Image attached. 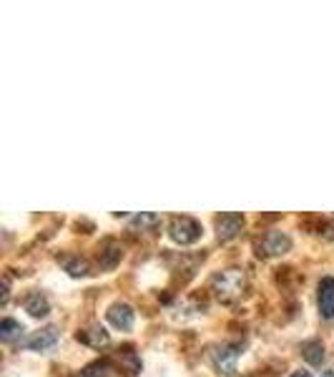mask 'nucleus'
Wrapping results in <instances>:
<instances>
[{
	"instance_id": "f257e3e1",
	"label": "nucleus",
	"mask_w": 334,
	"mask_h": 377,
	"mask_svg": "<svg viewBox=\"0 0 334 377\" xmlns=\"http://www.w3.org/2000/svg\"><path fill=\"white\" fill-rule=\"evenodd\" d=\"M211 292L216 294V300L231 305V302L241 300V294L247 292V277L241 269H224L211 279Z\"/></svg>"
},
{
	"instance_id": "f03ea898",
	"label": "nucleus",
	"mask_w": 334,
	"mask_h": 377,
	"mask_svg": "<svg viewBox=\"0 0 334 377\" xmlns=\"http://www.w3.org/2000/svg\"><path fill=\"white\" fill-rule=\"evenodd\" d=\"M169 237L176 244H194L201 237V224L191 217H174L169 224Z\"/></svg>"
},
{
	"instance_id": "7ed1b4c3",
	"label": "nucleus",
	"mask_w": 334,
	"mask_h": 377,
	"mask_svg": "<svg viewBox=\"0 0 334 377\" xmlns=\"http://www.w3.org/2000/svg\"><path fill=\"white\" fill-rule=\"evenodd\" d=\"M211 362H214L219 375L231 377L236 372V362H239V347L236 344H219L211 352Z\"/></svg>"
},
{
	"instance_id": "20e7f679",
	"label": "nucleus",
	"mask_w": 334,
	"mask_h": 377,
	"mask_svg": "<svg viewBox=\"0 0 334 377\" xmlns=\"http://www.w3.org/2000/svg\"><path fill=\"white\" fill-rule=\"evenodd\" d=\"M241 229H244V217L236 214V211H229V214H221L216 219V237L221 242H231L234 237H239Z\"/></svg>"
},
{
	"instance_id": "39448f33",
	"label": "nucleus",
	"mask_w": 334,
	"mask_h": 377,
	"mask_svg": "<svg viewBox=\"0 0 334 377\" xmlns=\"http://www.w3.org/2000/svg\"><path fill=\"white\" fill-rule=\"evenodd\" d=\"M289 249H291V239L282 232H269L262 239V244H259V254L264 257H279V254H286Z\"/></svg>"
},
{
	"instance_id": "423d86ee",
	"label": "nucleus",
	"mask_w": 334,
	"mask_h": 377,
	"mask_svg": "<svg viewBox=\"0 0 334 377\" xmlns=\"http://www.w3.org/2000/svg\"><path fill=\"white\" fill-rule=\"evenodd\" d=\"M106 317H108L111 325L118 327V330H131L133 327V310L126 305V302H116V305H111L108 312H106Z\"/></svg>"
},
{
	"instance_id": "0eeeda50",
	"label": "nucleus",
	"mask_w": 334,
	"mask_h": 377,
	"mask_svg": "<svg viewBox=\"0 0 334 377\" xmlns=\"http://www.w3.org/2000/svg\"><path fill=\"white\" fill-rule=\"evenodd\" d=\"M319 315L324 320H332L334 317V279L324 277L319 282Z\"/></svg>"
},
{
	"instance_id": "6e6552de",
	"label": "nucleus",
	"mask_w": 334,
	"mask_h": 377,
	"mask_svg": "<svg viewBox=\"0 0 334 377\" xmlns=\"http://www.w3.org/2000/svg\"><path fill=\"white\" fill-rule=\"evenodd\" d=\"M78 342L88 344V347H94V349H101V347H106V344L111 342V337H108V332L101 327V325H91L88 330L78 332Z\"/></svg>"
},
{
	"instance_id": "1a4fd4ad",
	"label": "nucleus",
	"mask_w": 334,
	"mask_h": 377,
	"mask_svg": "<svg viewBox=\"0 0 334 377\" xmlns=\"http://www.w3.org/2000/svg\"><path fill=\"white\" fill-rule=\"evenodd\" d=\"M116 365L121 367V372H126V375H138L141 372V360L138 355L133 352V347H123L116 352Z\"/></svg>"
},
{
	"instance_id": "9d476101",
	"label": "nucleus",
	"mask_w": 334,
	"mask_h": 377,
	"mask_svg": "<svg viewBox=\"0 0 334 377\" xmlns=\"http://www.w3.org/2000/svg\"><path fill=\"white\" fill-rule=\"evenodd\" d=\"M58 342V327H45L40 332H35L33 337L28 339V349H35V352H43V349H50Z\"/></svg>"
},
{
	"instance_id": "9b49d317",
	"label": "nucleus",
	"mask_w": 334,
	"mask_h": 377,
	"mask_svg": "<svg viewBox=\"0 0 334 377\" xmlns=\"http://www.w3.org/2000/svg\"><path fill=\"white\" fill-rule=\"evenodd\" d=\"M26 312H30L33 317H45L50 312L48 297L43 292H30L26 297Z\"/></svg>"
},
{
	"instance_id": "f8f14e48",
	"label": "nucleus",
	"mask_w": 334,
	"mask_h": 377,
	"mask_svg": "<svg viewBox=\"0 0 334 377\" xmlns=\"http://www.w3.org/2000/svg\"><path fill=\"white\" fill-rule=\"evenodd\" d=\"M118 259H121V247L116 244V242H106L104 247H101V252H99V261H101V266H106V269H111V266H116L118 264Z\"/></svg>"
},
{
	"instance_id": "ddd939ff",
	"label": "nucleus",
	"mask_w": 334,
	"mask_h": 377,
	"mask_svg": "<svg viewBox=\"0 0 334 377\" xmlns=\"http://www.w3.org/2000/svg\"><path fill=\"white\" fill-rule=\"evenodd\" d=\"M301 355L309 365H322L324 360V344L319 339H309V342L301 344Z\"/></svg>"
},
{
	"instance_id": "4468645a",
	"label": "nucleus",
	"mask_w": 334,
	"mask_h": 377,
	"mask_svg": "<svg viewBox=\"0 0 334 377\" xmlns=\"http://www.w3.org/2000/svg\"><path fill=\"white\" fill-rule=\"evenodd\" d=\"M23 332H26V327H23L18 320H11V317H6V320L0 322V337L6 339V342H13V339L23 337Z\"/></svg>"
},
{
	"instance_id": "2eb2a0df",
	"label": "nucleus",
	"mask_w": 334,
	"mask_h": 377,
	"mask_svg": "<svg viewBox=\"0 0 334 377\" xmlns=\"http://www.w3.org/2000/svg\"><path fill=\"white\" fill-rule=\"evenodd\" d=\"M63 266H66V272L71 277H86L88 274V261L81 259V257H63Z\"/></svg>"
},
{
	"instance_id": "dca6fc26",
	"label": "nucleus",
	"mask_w": 334,
	"mask_h": 377,
	"mask_svg": "<svg viewBox=\"0 0 334 377\" xmlns=\"http://www.w3.org/2000/svg\"><path fill=\"white\" fill-rule=\"evenodd\" d=\"M108 372H111V365L106 360H99V362H94V365H88V367H83L81 370V377H108Z\"/></svg>"
},
{
	"instance_id": "f3484780",
	"label": "nucleus",
	"mask_w": 334,
	"mask_h": 377,
	"mask_svg": "<svg viewBox=\"0 0 334 377\" xmlns=\"http://www.w3.org/2000/svg\"><path fill=\"white\" fill-rule=\"evenodd\" d=\"M159 224V217L156 214H138V217L131 219V227H138V229H151Z\"/></svg>"
},
{
	"instance_id": "a211bd4d",
	"label": "nucleus",
	"mask_w": 334,
	"mask_h": 377,
	"mask_svg": "<svg viewBox=\"0 0 334 377\" xmlns=\"http://www.w3.org/2000/svg\"><path fill=\"white\" fill-rule=\"evenodd\" d=\"M291 377H312V375H309V372H304V370H299V372H294Z\"/></svg>"
},
{
	"instance_id": "6ab92c4d",
	"label": "nucleus",
	"mask_w": 334,
	"mask_h": 377,
	"mask_svg": "<svg viewBox=\"0 0 334 377\" xmlns=\"http://www.w3.org/2000/svg\"><path fill=\"white\" fill-rule=\"evenodd\" d=\"M322 377H334V370H329V372H324Z\"/></svg>"
}]
</instances>
